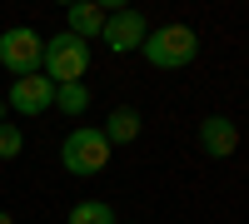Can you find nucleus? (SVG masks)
I'll use <instances>...</instances> for the list:
<instances>
[{"instance_id":"9","label":"nucleus","mask_w":249,"mask_h":224,"mask_svg":"<svg viewBox=\"0 0 249 224\" xmlns=\"http://www.w3.org/2000/svg\"><path fill=\"white\" fill-rule=\"evenodd\" d=\"M140 130H144L140 110H135V105H115L100 135H105V139H110V150H115V145H135V139H140Z\"/></svg>"},{"instance_id":"5","label":"nucleus","mask_w":249,"mask_h":224,"mask_svg":"<svg viewBox=\"0 0 249 224\" xmlns=\"http://www.w3.org/2000/svg\"><path fill=\"white\" fill-rule=\"evenodd\" d=\"M144 35H150V20H144L140 10H130V5L110 10L105 30H100V40L110 45V55H135V50L144 45Z\"/></svg>"},{"instance_id":"10","label":"nucleus","mask_w":249,"mask_h":224,"mask_svg":"<svg viewBox=\"0 0 249 224\" xmlns=\"http://www.w3.org/2000/svg\"><path fill=\"white\" fill-rule=\"evenodd\" d=\"M55 110L60 115H70V120H80L90 110V90H85V80H70V85H55Z\"/></svg>"},{"instance_id":"3","label":"nucleus","mask_w":249,"mask_h":224,"mask_svg":"<svg viewBox=\"0 0 249 224\" xmlns=\"http://www.w3.org/2000/svg\"><path fill=\"white\" fill-rule=\"evenodd\" d=\"M90 70V45L85 40H75L70 30H60L45 40V65H40V75L50 80V85H70V80H85Z\"/></svg>"},{"instance_id":"6","label":"nucleus","mask_w":249,"mask_h":224,"mask_svg":"<svg viewBox=\"0 0 249 224\" xmlns=\"http://www.w3.org/2000/svg\"><path fill=\"white\" fill-rule=\"evenodd\" d=\"M55 105V85L45 75H25V80H10V90H5V110H15V115H25V120H35V115H45Z\"/></svg>"},{"instance_id":"11","label":"nucleus","mask_w":249,"mask_h":224,"mask_svg":"<svg viewBox=\"0 0 249 224\" xmlns=\"http://www.w3.org/2000/svg\"><path fill=\"white\" fill-rule=\"evenodd\" d=\"M70 224H120L115 209L105 205V199H80V205L70 209Z\"/></svg>"},{"instance_id":"7","label":"nucleus","mask_w":249,"mask_h":224,"mask_svg":"<svg viewBox=\"0 0 249 224\" xmlns=\"http://www.w3.org/2000/svg\"><path fill=\"white\" fill-rule=\"evenodd\" d=\"M199 150L210 155V159H230L239 150V125L230 115H204L199 120Z\"/></svg>"},{"instance_id":"14","label":"nucleus","mask_w":249,"mask_h":224,"mask_svg":"<svg viewBox=\"0 0 249 224\" xmlns=\"http://www.w3.org/2000/svg\"><path fill=\"white\" fill-rule=\"evenodd\" d=\"M0 125H5V100H0Z\"/></svg>"},{"instance_id":"8","label":"nucleus","mask_w":249,"mask_h":224,"mask_svg":"<svg viewBox=\"0 0 249 224\" xmlns=\"http://www.w3.org/2000/svg\"><path fill=\"white\" fill-rule=\"evenodd\" d=\"M105 20H110V10L100 5V0H80V5H70L65 10V30L75 35V40H100V30H105Z\"/></svg>"},{"instance_id":"2","label":"nucleus","mask_w":249,"mask_h":224,"mask_svg":"<svg viewBox=\"0 0 249 224\" xmlns=\"http://www.w3.org/2000/svg\"><path fill=\"white\" fill-rule=\"evenodd\" d=\"M60 165H65V174H75V179H95L100 170L110 165V139L100 135L95 125L70 130L65 145H60Z\"/></svg>"},{"instance_id":"12","label":"nucleus","mask_w":249,"mask_h":224,"mask_svg":"<svg viewBox=\"0 0 249 224\" xmlns=\"http://www.w3.org/2000/svg\"><path fill=\"white\" fill-rule=\"evenodd\" d=\"M20 150H25V135H20V125H0V159H15Z\"/></svg>"},{"instance_id":"4","label":"nucleus","mask_w":249,"mask_h":224,"mask_svg":"<svg viewBox=\"0 0 249 224\" xmlns=\"http://www.w3.org/2000/svg\"><path fill=\"white\" fill-rule=\"evenodd\" d=\"M0 65H5L15 80L40 75V65H45V35H40V30H30V25L0 30Z\"/></svg>"},{"instance_id":"1","label":"nucleus","mask_w":249,"mask_h":224,"mask_svg":"<svg viewBox=\"0 0 249 224\" xmlns=\"http://www.w3.org/2000/svg\"><path fill=\"white\" fill-rule=\"evenodd\" d=\"M140 55L150 60L155 70H184V65H195V60H199V35H195L190 25H160V30L144 35Z\"/></svg>"},{"instance_id":"13","label":"nucleus","mask_w":249,"mask_h":224,"mask_svg":"<svg viewBox=\"0 0 249 224\" xmlns=\"http://www.w3.org/2000/svg\"><path fill=\"white\" fill-rule=\"evenodd\" d=\"M0 224H15V219H10V214H5V209H0Z\"/></svg>"}]
</instances>
